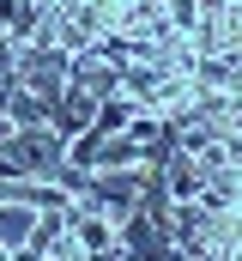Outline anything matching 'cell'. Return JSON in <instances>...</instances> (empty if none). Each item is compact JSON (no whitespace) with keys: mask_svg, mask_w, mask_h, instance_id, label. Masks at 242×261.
<instances>
[{"mask_svg":"<svg viewBox=\"0 0 242 261\" xmlns=\"http://www.w3.org/2000/svg\"><path fill=\"white\" fill-rule=\"evenodd\" d=\"M115 249H121L127 261H176V255H182L176 237H170V225H152L139 206L115 225Z\"/></svg>","mask_w":242,"mask_h":261,"instance_id":"obj_1","label":"cell"},{"mask_svg":"<svg viewBox=\"0 0 242 261\" xmlns=\"http://www.w3.org/2000/svg\"><path fill=\"white\" fill-rule=\"evenodd\" d=\"M139 182H145V170H91V206H103L109 219H127L133 206H139Z\"/></svg>","mask_w":242,"mask_h":261,"instance_id":"obj_2","label":"cell"},{"mask_svg":"<svg viewBox=\"0 0 242 261\" xmlns=\"http://www.w3.org/2000/svg\"><path fill=\"white\" fill-rule=\"evenodd\" d=\"M67 231L79 237V249H85V255H97V249H115V219H109L103 206H91V200H73V213H67Z\"/></svg>","mask_w":242,"mask_h":261,"instance_id":"obj_3","label":"cell"},{"mask_svg":"<svg viewBox=\"0 0 242 261\" xmlns=\"http://www.w3.org/2000/svg\"><path fill=\"white\" fill-rule=\"evenodd\" d=\"M91 170H139V140L133 134H103Z\"/></svg>","mask_w":242,"mask_h":261,"instance_id":"obj_4","label":"cell"},{"mask_svg":"<svg viewBox=\"0 0 242 261\" xmlns=\"http://www.w3.org/2000/svg\"><path fill=\"white\" fill-rule=\"evenodd\" d=\"M164 182H170V200H200V189H206V170H200L188 152H176V158L164 164Z\"/></svg>","mask_w":242,"mask_h":261,"instance_id":"obj_5","label":"cell"},{"mask_svg":"<svg viewBox=\"0 0 242 261\" xmlns=\"http://www.w3.org/2000/svg\"><path fill=\"white\" fill-rule=\"evenodd\" d=\"M49 116H55V103H43L37 91H12V103H6V134L12 128H49Z\"/></svg>","mask_w":242,"mask_h":261,"instance_id":"obj_6","label":"cell"},{"mask_svg":"<svg viewBox=\"0 0 242 261\" xmlns=\"http://www.w3.org/2000/svg\"><path fill=\"white\" fill-rule=\"evenodd\" d=\"M139 116V97H127V91H115V97H103L97 103V116H91V128L97 134H121L127 122Z\"/></svg>","mask_w":242,"mask_h":261,"instance_id":"obj_7","label":"cell"},{"mask_svg":"<svg viewBox=\"0 0 242 261\" xmlns=\"http://www.w3.org/2000/svg\"><path fill=\"white\" fill-rule=\"evenodd\" d=\"M31 225H37V206L6 200V206H0V249H18V243L31 237Z\"/></svg>","mask_w":242,"mask_h":261,"instance_id":"obj_8","label":"cell"},{"mask_svg":"<svg viewBox=\"0 0 242 261\" xmlns=\"http://www.w3.org/2000/svg\"><path fill=\"white\" fill-rule=\"evenodd\" d=\"M12 67H18V43L0 31V73H12Z\"/></svg>","mask_w":242,"mask_h":261,"instance_id":"obj_9","label":"cell"},{"mask_svg":"<svg viewBox=\"0 0 242 261\" xmlns=\"http://www.w3.org/2000/svg\"><path fill=\"white\" fill-rule=\"evenodd\" d=\"M6 261H49V255H37L31 243H18V249H6Z\"/></svg>","mask_w":242,"mask_h":261,"instance_id":"obj_10","label":"cell"},{"mask_svg":"<svg viewBox=\"0 0 242 261\" xmlns=\"http://www.w3.org/2000/svg\"><path fill=\"white\" fill-rule=\"evenodd\" d=\"M18 6H24V0H0V31H6V24L18 18Z\"/></svg>","mask_w":242,"mask_h":261,"instance_id":"obj_11","label":"cell"},{"mask_svg":"<svg viewBox=\"0 0 242 261\" xmlns=\"http://www.w3.org/2000/svg\"><path fill=\"white\" fill-rule=\"evenodd\" d=\"M85 261H127L121 249H97V255H85Z\"/></svg>","mask_w":242,"mask_h":261,"instance_id":"obj_12","label":"cell"}]
</instances>
